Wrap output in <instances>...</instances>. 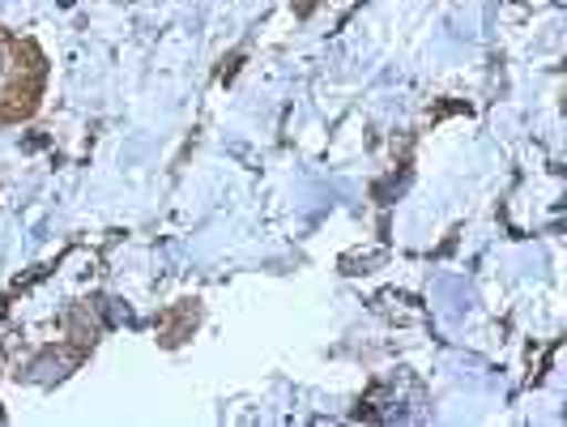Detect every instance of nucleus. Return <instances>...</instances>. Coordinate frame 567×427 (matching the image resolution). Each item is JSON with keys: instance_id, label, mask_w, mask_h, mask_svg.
I'll list each match as a JSON object with an SVG mask.
<instances>
[]
</instances>
